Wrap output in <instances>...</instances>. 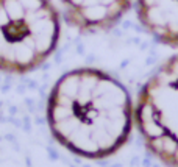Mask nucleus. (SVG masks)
I'll list each match as a JSON object with an SVG mask.
<instances>
[{
	"mask_svg": "<svg viewBox=\"0 0 178 167\" xmlns=\"http://www.w3.org/2000/svg\"><path fill=\"white\" fill-rule=\"evenodd\" d=\"M134 124L156 159L178 167V55L169 58L142 86Z\"/></svg>",
	"mask_w": 178,
	"mask_h": 167,
	"instance_id": "7ed1b4c3",
	"label": "nucleus"
},
{
	"mask_svg": "<svg viewBox=\"0 0 178 167\" xmlns=\"http://www.w3.org/2000/svg\"><path fill=\"white\" fill-rule=\"evenodd\" d=\"M61 17L52 0H0V72L39 69L58 47Z\"/></svg>",
	"mask_w": 178,
	"mask_h": 167,
	"instance_id": "f03ea898",
	"label": "nucleus"
},
{
	"mask_svg": "<svg viewBox=\"0 0 178 167\" xmlns=\"http://www.w3.org/2000/svg\"><path fill=\"white\" fill-rule=\"evenodd\" d=\"M141 25L153 38L178 49V0H136Z\"/></svg>",
	"mask_w": 178,
	"mask_h": 167,
	"instance_id": "39448f33",
	"label": "nucleus"
},
{
	"mask_svg": "<svg viewBox=\"0 0 178 167\" xmlns=\"http://www.w3.org/2000/svg\"><path fill=\"white\" fill-rule=\"evenodd\" d=\"M134 0H61L67 24L81 33L105 31L114 27Z\"/></svg>",
	"mask_w": 178,
	"mask_h": 167,
	"instance_id": "20e7f679",
	"label": "nucleus"
},
{
	"mask_svg": "<svg viewBox=\"0 0 178 167\" xmlns=\"http://www.w3.org/2000/svg\"><path fill=\"white\" fill-rule=\"evenodd\" d=\"M50 133L61 147L86 159H105L130 139L134 108L127 88L95 67L66 72L45 106Z\"/></svg>",
	"mask_w": 178,
	"mask_h": 167,
	"instance_id": "f257e3e1",
	"label": "nucleus"
}]
</instances>
